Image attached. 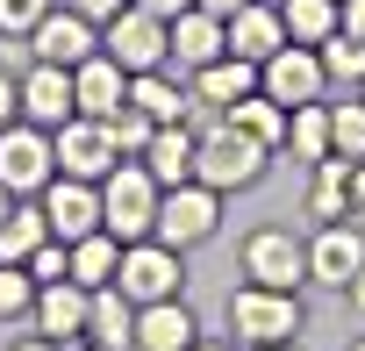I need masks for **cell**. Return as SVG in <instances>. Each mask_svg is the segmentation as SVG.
<instances>
[{
    "instance_id": "obj_1",
    "label": "cell",
    "mask_w": 365,
    "mask_h": 351,
    "mask_svg": "<svg viewBox=\"0 0 365 351\" xmlns=\"http://www.w3.org/2000/svg\"><path fill=\"white\" fill-rule=\"evenodd\" d=\"M158 201H165V187L150 180V165L122 158L101 180V230L115 244H143V237H158Z\"/></svg>"
},
{
    "instance_id": "obj_2",
    "label": "cell",
    "mask_w": 365,
    "mask_h": 351,
    "mask_svg": "<svg viewBox=\"0 0 365 351\" xmlns=\"http://www.w3.org/2000/svg\"><path fill=\"white\" fill-rule=\"evenodd\" d=\"M265 158H272V151H265L258 136H244L237 122L215 115V122L201 129V151H194V180L215 187V194H237V187H251L258 172H265Z\"/></svg>"
},
{
    "instance_id": "obj_3",
    "label": "cell",
    "mask_w": 365,
    "mask_h": 351,
    "mask_svg": "<svg viewBox=\"0 0 365 351\" xmlns=\"http://www.w3.org/2000/svg\"><path fill=\"white\" fill-rule=\"evenodd\" d=\"M58 180V143H51V129H36V122H8L0 129V187L8 194H43Z\"/></svg>"
},
{
    "instance_id": "obj_4",
    "label": "cell",
    "mask_w": 365,
    "mask_h": 351,
    "mask_svg": "<svg viewBox=\"0 0 365 351\" xmlns=\"http://www.w3.org/2000/svg\"><path fill=\"white\" fill-rule=\"evenodd\" d=\"M230 330L258 351V344H287L294 330H301V301H294V287H244V294H230Z\"/></svg>"
},
{
    "instance_id": "obj_5",
    "label": "cell",
    "mask_w": 365,
    "mask_h": 351,
    "mask_svg": "<svg viewBox=\"0 0 365 351\" xmlns=\"http://www.w3.org/2000/svg\"><path fill=\"white\" fill-rule=\"evenodd\" d=\"M101 51L136 79V72H158V65H172V22H158V15H143V8H122L108 29H101Z\"/></svg>"
},
{
    "instance_id": "obj_6",
    "label": "cell",
    "mask_w": 365,
    "mask_h": 351,
    "mask_svg": "<svg viewBox=\"0 0 365 351\" xmlns=\"http://www.w3.org/2000/svg\"><path fill=\"white\" fill-rule=\"evenodd\" d=\"M215 223H222V194H215V187H201V180L165 187V201H158V244L194 251V244L215 237Z\"/></svg>"
},
{
    "instance_id": "obj_7",
    "label": "cell",
    "mask_w": 365,
    "mask_h": 351,
    "mask_svg": "<svg viewBox=\"0 0 365 351\" xmlns=\"http://www.w3.org/2000/svg\"><path fill=\"white\" fill-rule=\"evenodd\" d=\"M322 86H329V72H322V51H308V44H279V51L258 65V93H272L287 115H294V108H315Z\"/></svg>"
},
{
    "instance_id": "obj_8",
    "label": "cell",
    "mask_w": 365,
    "mask_h": 351,
    "mask_svg": "<svg viewBox=\"0 0 365 351\" xmlns=\"http://www.w3.org/2000/svg\"><path fill=\"white\" fill-rule=\"evenodd\" d=\"M179 251L172 244H158V237H143V244H122V273H115V287L136 301V308H150V301H172L179 294Z\"/></svg>"
},
{
    "instance_id": "obj_9",
    "label": "cell",
    "mask_w": 365,
    "mask_h": 351,
    "mask_svg": "<svg viewBox=\"0 0 365 351\" xmlns=\"http://www.w3.org/2000/svg\"><path fill=\"white\" fill-rule=\"evenodd\" d=\"M51 143H58V172H72V180H93V187L122 165L108 122H93V115H72L65 129H51Z\"/></svg>"
},
{
    "instance_id": "obj_10",
    "label": "cell",
    "mask_w": 365,
    "mask_h": 351,
    "mask_svg": "<svg viewBox=\"0 0 365 351\" xmlns=\"http://www.w3.org/2000/svg\"><path fill=\"white\" fill-rule=\"evenodd\" d=\"M36 201H43V215H51V237H58V244H79V237H93V230H101V187H93V180H72V172H58V180H51Z\"/></svg>"
},
{
    "instance_id": "obj_11",
    "label": "cell",
    "mask_w": 365,
    "mask_h": 351,
    "mask_svg": "<svg viewBox=\"0 0 365 351\" xmlns=\"http://www.w3.org/2000/svg\"><path fill=\"white\" fill-rule=\"evenodd\" d=\"M86 315H93V287H79V280L36 287V330H43L58 351H79V344H86Z\"/></svg>"
},
{
    "instance_id": "obj_12",
    "label": "cell",
    "mask_w": 365,
    "mask_h": 351,
    "mask_svg": "<svg viewBox=\"0 0 365 351\" xmlns=\"http://www.w3.org/2000/svg\"><path fill=\"white\" fill-rule=\"evenodd\" d=\"M29 51H36V65H86L93 51H101V29L86 22V15H72V8H51L36 29H29Z\"/></svg>"
},
{
    "instance_id": "obj_13",
    "label": "cell",
    "mask_w": 365,
    "mask_h": 351,
    "mask_svg": "<svg viewBox=\"0 0 365 351\" xmlns=\"http://www.w3.org/2000/svg\"><path fill=\"white\" fill-rule=\"evenodd\" d=\"M365 273V237H358V223H322L315 230V244H308V280H322V287H351Z\"/></svg>"
},
{
    "instance_id": "obj_14",
    "label": "cell",
    "mask_w": 365,
    "mask_h": 351,
    "mask_svg": "<svg viewBox=\"0 0 365 351\" xmlns=\"http://www.w3.org/2000/svg\"><path fill=\"white\" fill-rule=\"evenodd\" d=\"M244 273H251L258 287H294V280L308 273V244H301L294 230H251V244H244Z\"/></svg>"
},
{
    "instance_id": "obj_15",
    "label": "cell",
    "mask_w": 365,
    "mask_h": 351,
    "mask_svg": "<svg viewBox=\"0 0 365 351\" xmlns=\"http://www.w3.org/2000/svg\"><path fill=\"white\" fill-rule=\"evenodd\" d=\"M79 115V101H72V72L65 65H29L22 72V122H36V129H65Z\"/></svg>"
},
{
    "instance_id": "obj_16",
    "label": "cell",
    "mask_w": 365,
    "mask_h": 351,
    "mask_svg": "<svg viewBox=\"0 0 365 351\" xmlns=\"http://www.w3.org/2000/svg\"><path fill=\"white\" fill-rule=\"evenodd\" d=\"M215 58H230V22L208 15V8H187V15L172 22V65L179 72H201Z\"/></svg>"
},
{
    "instance_id": "obj_17",
    "label": "cell",
    "mask_w": 365,
    "mask_h": 351,
    "mask_svg": "<svg viewBox=\"0 0 365 351\" xmlns=\"http://www.w3.org/2000/svg\"><path fill=\"white\" fill-rule=\"evenodd\" d=\"M72 101H79V115H93V122H108L122 101H129V72L108 58V51H93L86 65H72Z\"/></svg>"
},
{
    "instance_id": "obj_18",
    "label": "cell",
    "mask_w": 365,
    "mask_h": 351,
    "mask_svg": "<svg viewBox=\"0 0 365 351\" xmlns=\"http://www.w3.org/2000/svg\"><path fill=\"white\" fill-rule=\"evenodd\" d=\"M194 151H201V129H187V122H165V129L150 136L143 165H150V180H158V187H187V180H194Z\"/></svg>"
},
{
    "instance_id": "obj_19",
    "label": "cell",
    "mask_w": 365,
    "mask_h": 351,
    "mask_svg": "<svg viewBox=\"0 0 365 351\" xmlns=\"http://www.w3.org/2000/svg\"><path fill=\"white\" fill-rule=\"evenodd\" d=\"M279 44H287V22H279V8H272V0H251L244 15H230V58L265 65Z\"/></svg>"
},
{
    "instance_id": "obj_20",
    "label": "cell",
    "mask_w": 365,
    "mask_h": 351,
    "mask_svg": "<svg viewBox=\"0 0 365 351\" xmlns=\"http://www.w3.org/2000/svg\"><path fill=\"white\" fill-rule=\"evenodd\" d=\"M244 93H258V65H251V58H215V65L194 72V101L215 108V115H230Z\"/></svg>"
},
{
    "instance_id": "obj_21",
    "label": "cell",
    "mask_w": 365,
    "mask_h": 351,
    "mask_svg": "<svg viewBox=\"0 0 365 351\" xmlns=\"http://www.w3.org/2000/svg\"><path fill=\"white\" fill-rule=\"evenodd\" d=\"M136 351H194V315H187L179 294L136 308Z\"/></svg>"
},
{
    "instance_id": "obj_22",
    "label": "cell",
    "mask_w": 365,
    "mask_h": 351,
    "mask_svg": "<svg viewBox=\"0 0 365 351\" xmlns=\"http://www.w3.org/2000/svg\"><path fill=\"white\" fill-rule=\"evenodd\" d=\"M129 108H143L158 129H165V122H187V86H172L165 65H158V72H136V79H129Z\"/></svg>"
},
{
    "instance_id": "obj_23",
    "label": "cell",
    "mask_w": 365,
    "mask_h": 351,
    "mask_svg": "<svg viewBox=\"0 0 365 351\" xmlns=\"http://www.w3.org/2000/svg\"><path fill=\"white\" fill-rule=\"evenodd\" d=\"M308 215H315V223H351V165H344V158H322V165H315Z\"/></svg>"
},
{
    "instance_id": "obj_24",
    "label": "cell",
    "mask_w": 365,
    "mask_h": 351,
    "mask_svg": "<svg viewBox=\"0 0 365 351\" xmlns=\"http://www.w3.org/2000/svg\"><path fill=\"white\" fill-rule=\"evenodd\" d=\"M115 273H122V244H115L108 230H93V237L72 244V280H79V287L101 294V287H115Z\"/></svg>"
},
{
    "instance_id": "obj_25",
    "label": "cell",
    "mask_w": 365,
    "mask_h": 351,
    "mask_svg": "<svg viewBox=\"0 0 365 351\" xmlns=\"http://www.w3.org/2000/svg\"><path fill=\"white\" fill-rule=\"evenodd\" d=\"M279 22H287V44L322 51L336 36V0H279Z\"/></svg>"
},
{
    "instance_id": "obj_26",
    "label": "cell",
    "mask_w": 365,
    "mask_h": 351,
    "mask_svg": "<svg viewBox=\"0 0 365 351\" xmlns=\"http://www.w3.org/2000/svg\"><path fill=\"white\" fill-rule=\"evenodd\" d=\"M222 122H237V129H244V136H258L265 151H279V143H287V108H279L272 93H244Z\"/></svg>"
},
{
    "instance_id": "obj_27",
    "label": "cell",
    "mask_w": 365,
    "mask_h": 351,
    "mask_svg": "<svg viewBox=\"0 0 365 351\" xmlns=\"http://www.w3.org/2000/svg\"><path fill=\"white\" fill-rule=\"evenodd\" d=\"M86 330H93V344H136V301H129L122 287H101Z\"/></svg>"
},
{
    "instance_id": "obj_28",
    "label": "cell",
    "mask_w": 365,
    "mask_h": 351,
    "mask_svg": "<svg viewBox=\"0 0 365 351\" xmlns=\"http://www.w3.org/2000/svg\"><path fill=\"white\" fill-rule=\"evenodd\" d=\"M36 244H51V215H43V201H36V208H15L8 223H0V265H29Z\"/></svg>"
},
{
    "instance_id": "obj_29",
    "label": "cell",
    "mask_w": 365,
    "mask_h": 351,
    "mask_svg": "<svg viewBox=\"0 0 365 351\" xmlns=\"http://www.w3.org/2000/svg\"><path fill=\"white\" fill-rule=\"evenodd\" d=\"M287 151H294L301 165H322V158H336V151H329V108H322V101L287 115Z\"/></svg>"
},
{
    "instance_id": "obj_30",
    "label": "cell",
    "mask_w": 365,
    "mask_h": 351,
    "mask_svg": "<svg viewBox=\"0 0 365 351\" xmlns=\"http://www.w3.org/2000/svg\"><path fill=\"white\" fill-rule=\"evenodd\" d=\"M329 151H336L344 165H365V101L329 108Z\"/></svg>"
},
{
    "instance_id": "obj_31",
    "label": "cell",
    "mask_w": 365,
    "mask_h": 351,
    "mask_svg": "<svg viewBox=\"0 0 365 351\" xmlns=\"http://www.w3.org/2000/svg\"><path fill=\"white\" fill-rule=\"evenodd\" d=\"M108 136H115V151H122V158H143V151H150V136H158V122H150L143 108H129V101H122V108L108 115Z\"/></svg>"
},
{
    "instance_id": "obj_32",
    "label": "cell",
    "mask_w": 365,
    "mask_h": 351,
    "mask_svg": "<svg viewBox=\"0 0 365 351\" xmlns=\"http://www.w3.org/2000/svg\"><path fill=\"white\" fill-rule=\"evenodd\" d=\"M322 72L344 79V86H365V36H344V29H336V36L322 44Z\"/></svg>"
},
{
    "instance_id": "obj_33",
    "label": "cell",
    "mask_w": 365,
    "mask_h": 351,
    "mask_svg": "<svg viewBox=\"0 0 365 351\" xmlns=\"http://www.w3.org/2000/svg\"><path fill=\"white\" fill-rule=\"evenodd\" d=\"M36 308V273L29 265H0V315H22Z\"/></svg>"
},
{
    "instance_id": "obj_34",
    "label": "cell",
    "mask_w": 365,
    "mask_h": 351,
    "mask_svg": "<svg viewBox=\"0 0 365 351\" xmlns=\"http://www.w3.org/2000/svg\"><path fill=\"white\" fill-rule=\"evenodd\" d=\"M58 0H0V36H29Z\"/></svg>"
},
{
    "instance_id": "obj_35",
    "label": "cell",
    "mask_w": 365,
    "mask_h": 351,
    "mask_svg": "<svg viewBox=\"0 0 365 351\" xmlns=\"http://www.w3.org/2000/svg\"><path fill=\"white\" fill-rule=\"evenodd\" d=\"M29 273H36V287H51V280H72V244H36L29 251Z\"/></svg>"
},
{
    "instance_id": "obj_36",
    "label": "cell",
    "mask_w": 365,
    "mask_h": 351,
    "mask_svg": "<svg viewBox=\"0 0 365 351\" xmlns=\"http://www.w3.org/2000/svg\"><path fill=\"white\" fill-rule=\"evenodd\" d=\"M65 8H72V15H86L93 29H108V22H115V15L129 8V0H65Z\"/></svg>"
},
{
    "instance_id": "obj_37",
    "label": "cell",
    "mask_w": 365,
    "mask_h": 351,
    "mask_svg": "<svg viewBox=\"0 0 365 351\" xmlns=\"http://www.w3.org/2000/svg\"><path fill=\"white\" fill-rule=\"evenodd\" d=\"M8 122H22V79L0 72V129H8Z\"/></svg>"
},
{
    "instance_id": "obj_38",
    "label": "cell",
    "mask_w": 365,
    "mask_h": 351,
    "mask_svg": "<svg viewBox=\"0 0 365 351\" xmlns=\"http://www.w3.org/2000/svg\"><path fill=\"white\" fill-rule=\"evenodd\" d=\"M336 29L344 36H365V0H336Z\"/></svg>"
},
{
    "instance_id": "obj_39",
    "label": "cell",
    "mask_w": 365,
    "mask_h": 351,
    "mask_svg": "<svg viewBox=\"0 0 365 351\" xmlns=\"http://www.w3.org/2000/svg\"><path fill=\"white\" fill-rule=\"evenodd\" d=\"M129 8H143V15H158V22H179L194 0H129Z\"/></svg>"
},
{
    "instance_id": "obj_40",
    "label": "cell",
    "mask_w": 365,
    "mask_h": 351,
    "mask_svg": "<svg viewBox=\"0 0 365 351\" xmlns=\"http://www.w3.org/2000/svg\"><path fill=\"white\" fill-rule=\"evenodd\" d=\"M194 8H208V15H222V22H230V15H244V8H251V0H194Z\"/></svg>"
},
{
    "instance_id": "obj_41",
    "label": "cell",
    "mask_w": 365,
    "mask_h": 351,
    "mask_svg": "<svg viewBox=\"0 0 365 351\" xmlns=\"http://www.w3.org/2000/svg\"><path fill=\"white\" fill-rule=\"evenodd\" d=\"M351 215H365V165H351Z\"/></svg>"
},
{
    "instance_id": "obj_42",
    "label": "cell",
    "mask_w": 365,
    "mask_h": 351,
    "mask_svg": "<svg viewBox=\"0 0 365 351\" xmlns=\"http://www.w3.org/2000/svg\"><path fill=\"white\" fill-rule=\"evenodd\" d=\"M344 294H351V308H358V315H365V273H358V280H351V287H344Z\"/></svg>"
},
{
    "instance_id": "obj_43",
    "label": "cell",
    "mask_w": 365,
    "mask_h": 351,
    "mask_svg": "<svg viewBox=\"0 0 365 351\" xmlns=\"http://www.w3.org/2000/svg\"><path fill=\"white\" fill-rule=\"evenodd\" d=\"M8 215H15V194H8V187H0V223H8Z\"/></svg>"
},
{
    "instance_id": "obj_44",
    "label": "cell",
    "mask_w": 365,
    "mask_h": 351,
    "mask_svg": "<svg viewBox=\"0 0 365 351\" xmlns=\"http://www.w3.org/2000/svg\"><path fill=\"white\" fill-rule=\"evenodd\" d=\"M15 351H58V344H51V337H36V344H15Z\"/></svg>"
},
{
    "instance_id": "obj_45",
    "label": "cell",
    "mask_w": 365,
    "mask_h": 351,
    "mask_svg": "<svg viewBox=\"0 0 365 351\" xmlns=\"http://www.w3.org/2000/svg\"><path fill=\"white\" fill-rule=\"evenodd\" d=\"M194 351H230V344H194Z\"/></svg>"
},
{
    "instance_id": "obj_46",
    "label": "cell",
    "mask_w": 365,
    "mask_h": 351,
    "mask_svg": "<svg viewBox=\"0 0 365 351\" xmlns=\"http://www.w3.org/2000/svg\"><path fill=\"white\" fill-rule=\"evenodd\" d=\"M258 351H294V344H258Z\"/></svg>"
},
{
    "instance_id": "obj_47",
    "label": "cell",
    "mask_w": 365,
    "mask_h": 351,
    "mask_svg": "<svg viewBox=\"0 0 365 351\" xmlns=\"http://www.w3.org/2000/svg\"><path fill=\"white\" fill-rule=\"evenodd\" d=\"M358 101H365V86H358Z\"/></svg>"
},
{
    "instance_id": "obj_48",
    "label": "cell",
    "mask_w": 365,
    "mask_h": 351,
    "mask_svg": "<svg viewBox=\"0 0 365 351\" xmlns=\"http://www.w3.org/2000/svg\"><path fill=\"white\" fill-rule=\"evenodd\" d=\"M351 351H365V344H351Z\"/></svg>"
},
{
    "instance_id": "obj_49",
    "label": "cell",
    "mask_w": 365,
    "mask_h": 351,
    "mask_svg": "<svg viewBox=\"0 0 365 351\" xmlns=\"http://www.w3.org/2000/svg\"><path fill=\"white\" fill-rule=\"evenodd\" d=\"M272 8H279V0H272Z\"/></svg>"
}]
</instances>
